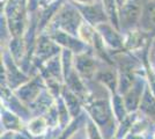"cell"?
<instances>
[{
	"label": "cell",
	"instance_id": "5",
	"mask_svg": "<svg viewBox=\"0 0 155 139\" xmlns=\"http://www.w3.org/2000/svg\"><path fill=\"white\" fill-rule=\"evenodd\" d=\"M60 21H61V25L63 27H65L67 30L70 31H74L75 30V27L78 26V15L74 12H67V13H64L60 18Z\"/></svg>",
	"mask_w": 155,
	"mask_h": 139
},
{
	"label": "cell",
	"instance_id": "3",
	"mask_svg": "<svg viewBox=\"0 0 155 139\" xmlns=\"http://www.w3.org/2000/svg\"><path fill=\"white\" fill-rule=\"evenodd\" d=\"M125 25H133L139 18V8L134 4H130L124 7L123 14H122Z\"/></svg>",
	"mask_w": 155,
	"mask_h": 139
},
{
	"label": "cell",
	"instance_id": "14",
	"mask_svg": "<svg viewBox=\"0 0 155 139\" xmlns=\"http://www.w3.org/2000/svg\"><path fill=\"white\" fill-rule=\"evenodd\" d=\"M56 38L58 42L60 43H63L65 45H68L70 48H73V49H81L82 45H81V43L79 42V41H75V40H72L70 36H67V35H65V34H58L57 36H56Z\"/></svg>",
	"mask_w": 155,
	"mask_h": 139
},
{
	"label": "cell",
	"instance_id": "17",
	"mask_svg": "<svg viewBox=\"0 0 155 139\" xmlns=\"http://www.w3.org/2000/svg\"><path fill=\"white\" fill-rule=\"evenodd\" d=\"M132 82H133V78L130 74H127V73H124L123 75H122V80H120V91L122 92L129 91V88L131 87Z\"/></svg>",
	"mask_w": 155,
	"mask_h": 139
},
{
	"label": "cell",
	"instance_id": "13",
	"mask_svg": "<svg viewBox=\"0 0 155 139\" xmlns=\"http://www.w3.org/2000/svg\"><path fill=\"white\" fill-rule=\"evenodd\" d=\"M77 66H78V68H79V71H80V72L84 73V74H88L89 72H91L94 64H93L91 59H89V58H87V57H84H84L78 58Z\"/></svg>",
	"mask_w": 155,
	"mask_h": 139
},
{
	"label": "cell",
	"instance_id": "15",
	"mask_svg": "<svg viewBox=\"0 0 155 139\" xmlns=\"http://www.w3.org/2000/svg\"><path fill=\"white\" fill-rule=\"evenodd\" d=\"M65 100H66V103H67V107H68L71 114L77 115L78 111H79V103H78L77 98L74 95H72L71 93H66L65 94Z\"/></svg>",
	"mask_w": 155,
	"mask_h": 139
},
{
	"label": "cell",
	"instance_id": "9",
	"mask_svg": "<svg viewBox=\"0 0 155 139\" xmlns=\"http://www.w3.org/2000/svg\"><path fill=\"white\" fill-rule=\"evenodd\" d=\"M139 95L140 92L139 89H132L131 92L126 95V99H125V107L127 110H134L138 106V102H139Z\"/></svg>",
	"mask_w": 155,
	"mask_h": 139
},
{
	"label": "cell",
	"instance_id": "12",
	"mask_svg": "<svg viewBox=\"0 0 155 139\" xmlns=\"http://www.w3.org/2000/svg\"><path fill=\"white\" fill-rule=\"evenodd\" d=\"M145 21L149 27L155 28V1L149 2L145 9Z\"/></svg>",
	"mask_w": 155,
	"mask_h": 139
},
{
	"label": "cell",
	"instance_id": "4",
	"mask_svg": "<svg viewBox=\"0 0 155 139\" xmlns=\"http://www.w3.org/2000/svg\"><path fill=\"white\" fill-rule=\"evenodd\" d=\"M29 132L31 133L32 136H41L43 134L46 129V122L44 118L42 117H37V118L32 119L29 123Z\"/></svg>",
	"mask_w": 155,
	"mask_h": 139
},
{
	"label": "cell",
	"instance_id": "21",
	"mask_svg": "<svg viewBox=\"0 0 155 139\" xmlns=\"http://www.w3.org/2000/svg\"><path fill=\"white\" fill-rule=\"evenodd\" d=\"M154 139H155V136H154Z\"/></svg>",
	"mask_w": 155,
	"mask_h": 139
},
{
	"label": "cell",
	"instance_id": "7",
	"mask_svg": "<svg viewBox=\"0 0 155 139\" xmlns=\"http://www.w3.org/2000/svg\"><path fill=\"white\" fill-rule=\"evenodd\" d=\"M100 30H102L104 38L107 40V42L110 45L112 46H120V40L118 37L115 31H112V29L108 26H100Z\"/></svg>",
	"mask_w": 155,
	"mask_h": 139
},
{
	"label": "cell",
	"instance_id": "8",
	"mask_svg": "<svg viewBox=\"0 0 155 139\" xmlns=\"http://www.w3.org/2000/svg\"><path fill=\"white\" fill-rule=\"evenodd\" d=\"M37 94H38V86H36L35 82L21 88L19 91V95L22 100H32Z\"/></svg>",
	"mask_w": 155,
	"mask_h": 139
},
{
	"label": "cell",
	"instance_id": "2",
	"mask_svg": "<svg viewBox=\"0 0 155 139\" xmlns=\"http://www.w3.org/2000/svg\"><path fill=\"white\" fill-rule=\"evenodd\" d=\"M8 18H9V25L11 29L14 34H20L22 30V14L20 13V9L18 4L13 1L8 7Z\"/></svg>",
	"mask_w": 155,
	"mask_h": 139
},
{
	"label": "cell",
	"instance_id": "10",
	"mask_svg": "<svg viewBox=\"0 0 155 139\" xmlns=\"http://www.w3.org/2000/svg\"><path fill=\"white\" fill-rule=\"evenodd\" d=\"M82 12H84V16L91 22H98V21L104 20V16L102 12L100 9H97L95 7H86L82 8Z\"/></svg>",
	"mask_w": 155,
	"mask_h": 139
},
{
	"label": "cell",
	"instance_id": "6",
	"mask_svg": "<svg viewBox=\"0 0 155 139\" xmlns=\"http://www.w3.org/2000/svg\"><path fill=\"white\" fill-rule=\"evenodd\" d=\"M57 51L54 44L46 38H42L38 44V56L41 57H50Z\"/></svg>",
	"mask_w": 155,
	"mask_h": 139
},
{
	"label": "cell",
	"instance_id": "11",
	"mask_svg": "<svg viewBox=\"0 0 155 139\" xmlns=\"http://www.w3.org/2000/svg\"><path fill=\"white\" fill-rule=\"evenodd\" d=\"M141 108L145 113L152 116V117H155V101L153 100V98L149 95V93H146L145 96H143V100H142L141 103Z\"/></svg>",
	"mask_w": 155,
	"mask_h": 139
},
{
	"label": "cell",
	"instance_id": "18",
	"mask_svg": "<svg viewBox=\"0 0 155 139\" xmlns=\"http://www.w3.org/2000/svg\"><path fill=\"white\" fill-rule=\"evenodd\" d=\"M87 133H88L89 139H102L101 134L98 133L97 129L95 127V125L93 123H88V125H87Z\"/></svg>",
	"mask_w": 155,
	"mask_h": 139
},
{
	"label": "cell",
	"instance_id": "19",
	"mask_svg": "<svg viewBox=\"0 0 155 139\" xmlns=\"http://www.w3.org/2000/svg\"><path fill=\"white\" fill-rule=\"evenodd\" d=\"M70 84H71V87L73 89H75L78 92H80L81 89H82V86H81V84L79 82V80L78 78H75V75L74 74H72L71 78H70Z\"/></svg>",
	"mask_w": 155,
	"mask_h": 139
},
{
	"label": "cell",
	"instance_id": "16",
	"mask_svg": "<svg viewBox=\"0 0 155 139\" xmlns=\"http://www.w3.org/2000/svg\"><path fill=\"white\" fill-rule=\"evenodd\" d=\"M4 125L8 129H15L19 125V121L14 115L6 113L4 114Z\"/></svg>",
	"mask_w": 155,
	"mask_h": 139
},
{
	"label": "cell",
	"instance_id": "1",
	"mask_svg": "<svg viewBox=\"0 0 155 139\" xmlns=\"http://www.w3.org/2000/svg\"><path fill=\"white\" fill-rule=\"evenodd\" d=\"M91 114L94 121L100 125H105L110 119L108 107L103 101H97L91 107Z\"/></svg>",
	"mask_w": 155,
	"mask_h": 139
},
{
	"label": "cell",
	"instance_id": "20",
	"mask_svg": "<svg viewBox=\"0 0 155 139\" xmlns=\"http://www.w3.org/2000/svg\"><path fill=\"white\" fill-rule=\"evenodd\" d=\"M153 57H154V59H155V48H154V51H153Z\"/></svg>",
	"mask_w": 155,
	"mask_h": 139
}]
</instances>
